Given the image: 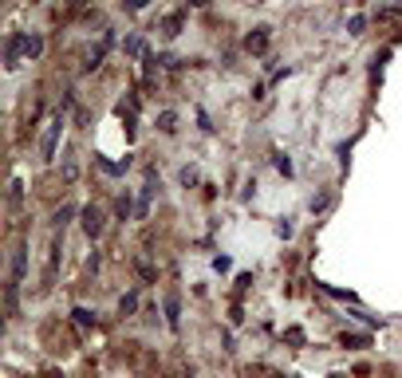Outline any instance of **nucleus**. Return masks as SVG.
I'll return each instance as SVG.
<instances>
[{"label":"nucleus","mask_w":402,"mask_h":378,"mask_svg":"<svg viewBox=\"0 0 402 378\" xmlns=\"http://www.w3.org/2000/svg\"><path fill=\"white\" fill-rule=\"evenodd\" d=\"M154 181H158V178H154V174H150V178H146V189H142V205H138V213H142V217H146V209H150V197H154Z\"/></svg>","instance_id":"39448f33"},{"label":"nucleus","mask_w":402,"mask_h":378,"mask_svg":"<svg viewBox=\"0 0 402 378\" xmlns=\"http://www.w3.org/2000/svg\"><path fill=\"white\" fill-rule=\"evenodd\" d=\"M71 4H83V0H71Z\"/></svg>","instance_id":"f8f14e48"},{"label":"nucleus","mask_w":402,"mask_h":378,"mask_svg":"<svg viewBox=\"0 0 402 378\" xmlns=\"http://www.w3.org/2000/svg\"><path fill=\"white\" fill-rule=\"evenodd\" d=\"M166 311H170V327H178V299H170V304H166Z\"/></svg>","instance_id":"6e6552de"},{"label":"nucleus","mask_w":402,"mask_h":378,"mask_svg":"<svg viewBox=\"0 0 402 378\" xmlns=\"http://www.w3.org/2000/svg\"><path fill=\"white\" fill-rule=\"evenodd\" d=\"M71 217H75V209H71V205H63V209L60 213H56V225H67V221Z\"/></svg>","instance_id":"0eeeda50"},{"label":"nucleus","mask_w":402,"mask_h":378,"mask_svg":"<svg viewBox=\"0 0 402 378\" xmlns=\"http://www.w3.org/2000/svg\"><path fill=\"white\" fill-rule=\"evenodd\" d=\"M343 343H347V347H363L367 339H363V335H343Z\"/></svg>","instance_id":"1a4fd4ad"},{"label":"nucleus","mask_w":402,"mask_h":378,"mask_svg":"<svg viewBox=\"0 0 402 378\" xmlns=\"http://www.w3.org/2000/svg\"><path fill=\"white\" fill-rule=\"evenodd\" d=\"M24 51H28L32 60H36V56L44 51V40H40V36H28V40H24Z\"/></svg>","instance_id":"423d86ee"},{"label":"nucleus","mask_w":402,"mask_h":378,"mask_svg":"<svg viewBox=\"0 0 402 378\" xmlns=\"http://www.w3.org/2000/svg\"><path fill=\"white\" fill-rule=\"evenodd\" d=\"M24 40H28V36H12V40H8V71L20 67L16 60H20V44H24Z\"/></svg>","instance_id":"20e7f679"},{"label":"nucleus","mask_w":402,"mask_h":378,"mask_svg":"<svg viewBox=\"0 0 402 378\" xmlns=\"http://www.w3.org/2000/svg\"><path fill=\"white\" fill-rule=\"evenodd\" d=\"M24 272H28V245H16L12 249V272H8V296H4V308L8 315H16V304H20V284H24Z\"/></svg>","instance_id":"f257e3e1"},{"label":"nucleus","mask_w":402,"mask_h":378,"mask_svg":"<svg viewBox=\"0 0 402 378\" xmlns=\"http://www.w3.org/2000/svg\"><path fill=\"white\" fill-rule=\"evenodd\" d=\"M75 319H79L83 327H87V323H91V319H95V315H91V311H83V308H75Z\"/></svg>","instance_id":"9d476101"},{"label":"nucleus","mask_w":402,"mask_h":378,"mask_svg":"<svg viewBox=\"0 0 402 378\" xmlns=\"http://www.w3.org/2000/svg\"><path fill=\"white\" fill-rule=\"evenodd\" d=\"M60 130H63V115L48 119V126H44V138H40V158H44V162L56 158V142H60Z\"/></svg>","instance_id":"f03ea898"},{"label":"nucleus","mask_w":402,"mask_h":378,"mask_svg":"<svg viewBox=\"0 0 402 378\" xmlns=\"http://www.w3.org/2000/svg\"><path fill=\"white\" fill-rule=\"evenodd\" d=\"M83 229H87V237H99V233H103V213L95 209V205L83 209Z\"/></svg>","instance_id":"7ed1b4c3"},{"label":"nucleus","mask_w":402,"mask_h":378,"mask_svg":"<svg viewBox=\"0 0 402 378\" xmlns=\"http://www.w3.org/2000/svg\"><path fill=\"white\" fill-rule=\"evenodd\" d=\"M127 8H134V12H138V8H146V0H127Z\"/></svg>","instance_id":"9b49d317"}]
</instances>
